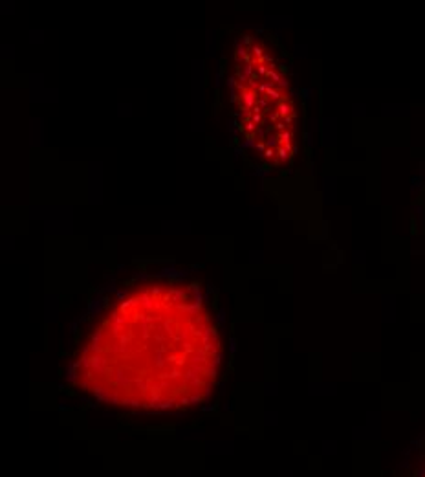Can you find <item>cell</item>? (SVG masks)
I'll use <instances>...</instances> for the list:
<instances>
[{"label": "cell", "instance_id": "6da1fadb", "mask_svg": "<svg viewBox=\"0 0 425 477\" xmlns=\"http://www.w3.org/2000/svg\"><path fill=\"white\" fill-rule=\"evenodd\" d=\"M218 362V334L196 290L154 283L125 294L103 316L72 378L103 402L174 409L209 393Z\"/></svg>", "mask_w": 425, "mask_h": 477}, {"label": "cell", "instance_id": "7a4b0ae2", "mask_svg": "<svg viewBox=\"0 0 425 477\" xmlns=\"http://www.w3.org/2000/svg\"><path fill=\"white\" fill-rule=\"evenodd\" d=\"M245 72H238L237 77V97L240 123L244 127L255 131L251 141H270L273 140L270 123L275 121V116L284 118L288 121L289 105L288 97L281 90V83L277 81V74L273 68L262 66V61H257V66H244Z\"/></svg>", "mask_w": 425, "mask_h": 477}]
</instances>
